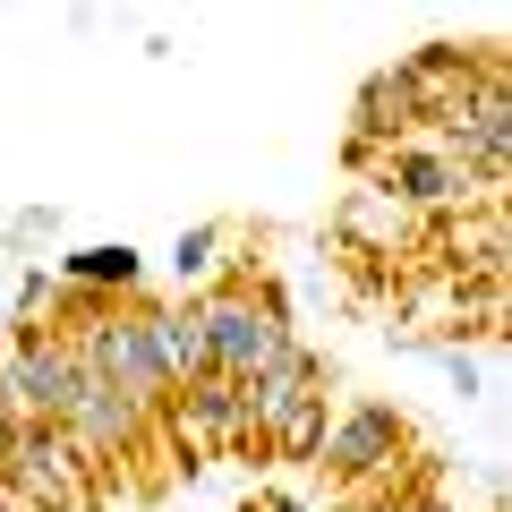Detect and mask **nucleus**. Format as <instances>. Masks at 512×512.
Wrapping results in <instances>:
<instances>
[{"instance_id":"nucleus-10","label":"nucleus","mask_w":512,"mask_h":512,"mask_svg":"<svg viewBox=\"0 0 512 512\" xmlns=\"http://www.w3.org/2000/svg\"><path fill=\"white\" fill-rule=\"evenodd\" d=\"M333 239H342L350 256H410V239H419V214H410L393 188L359 180L342 197V214H333Z\"/></svg>"},{"instance_id":"nucleus-6","label":"nucleus","mask_w":512,"mask_h":512,"mask_svg":"<svg viewBox=\"0 0 512 512\" xmlns=\"http://www.w3.org/2000/svg\"><path fill=\"white\" fill-rule=\"evenodd\" d=\"M0 495H26L35 512H77L86 461H77V444L52 419H18L9 427V453H0Z\"/></svg>"},{"instance_id":"nucleus-14","label":"nucleus","mask_w":512,"mask_h":512,"mask_svg":"<svg viewBox=\"0 0 512 512\" xmlns=\"http://www.w3.org/2000/svg\"><path fill=\"white\" fill-rule=\"evenodd\" d=\"M163 265H171V282H180V299H197L205 282L222 274V222H188V231L171 239Z\"/></svg>"},{"instance_id":"nucleus-15","label":"nucleus","mask_w":512,"mask_h":512,"mask_svg":"<svg viewBox=\"0 0 512 512\" xmlns=\"http://www.w3.org/2000/svg\"><path fill=\"white\" fill-rule=\"evenodd\" d=\"M410 350L444 367V384H453L461 402H478V393H495V376H487V367H478V350H470V342H410Z\"/></svg>"},{"instance_id":"nucleus-11","label":"nucleus","mask_w":512,"mask_h":512,"mask_svg":"<svg viewBox=\"0 0 512 512\" xmlns=\"http://www.w3.org/2000/svg\"><path fill=\"white\" fill-rule=\"evenodd\" d=\"M171 419H180V436H197V444H248V436H256L248 393H239V384H222V376L180 384V393H171Z\"/></svg>"},{"instance_id":"nucleus-2","label":"nucleus","mask_w":512,"mask_h":512,"mask_svg":"<svg viewBox=\"0 0 512 512\" xmlns=\"http://www.w3.org/2000/svg\"><path fill=\"white\" fill-rule=\"evenodd\" d=\"M325 384H333V367L316 359L308 342H282L265 376L239 384V393H248V419H256V444H274V453L308 461L316 436H325V419H333V410H325Z\"/></svg>"},{"instance_id":"nucleus-18","label":"nucleus","mask_w":512,"mask_h":512,"mask_svg":"<svg viewBox=\"0 0 512 512\" xmlns=\"http://www.w3.org/2000/svg\"><path fill=\"white\" fill-rule=\"evenodd\" d=\"M9 427H18V419H9V410H0V453H9Z\"/></svg>"},{"instance_id":"nucleus-5","label":"nucleus","mask_w":512,"mask_h":512,"mask_svg":"<svg viewBox=\"0 0 512 512\" xmlns=\"http://www.w3.org/2000/svg\"><path fill=\"white\" fill-rule=\"evenodd\" d=\"M436 146L470 171L478 197L504 188V163H512V86H504V77H478V86L444 111V120H436Z\"/></svg>"},{"instance_id":"nucleus-4","label":"nucleus","mask_w":512,"mask_h":512,"mask_svg":"<svg viewBox=\"0 0 512 512\" xmlns=\"http://www.w3.org/2000/svg\"><path fill=\"white\" fill-rule=\"evenodd\" d=\"M316 453H325V470L342 478V487H376V478L402 470V453H410V419H402L393 402H376V393H359V402H342V410L325 419Z\"/></svg>"},{"instance_id":"nucleus-12","label":"nucleus","mask_w":512,"mask_h":512,"mask_svg":"<svg viewBox=\"0 0 512 512\" xmlns=\"http://www.w3.org/2000/svg\"><path fill=\"white\" fill-rule=\"evenodd\" d=\"M419 120H427V111H419V94H410L402 69H376V77L359 86V103H350V137L376 146V154L402 146V137H419Z\"/></svg>"},{"instance_id":"nucleus-13","label":"nucleus","mask_w":512,"mask_h":512,"mask_svg":"<svg viewBox=\"0 0 512 512\" xmlns=\"http://www.w3.org/2000/svg\"><path fill=\"white\" fill-rule=\"evenodd\" d=\"M52 282H77V291H103V299H146V256L128 248V239H94V248L60 256Z\"/></svg>"},{"instance_id":"nucleus-19","label":"nucleus","mask_w":512,"mask_h":512,"mask_svg":"<svg viewBox=\"0 0 512 512\" xmlns=\"http://www.w3.org/2000/svg\"><path fill=\"white\" fill-rule=\"evenodd\" d=\"M0 504H9V495H0Z\"/></svg>"},{"instance_id":"nucleus-9","label":"nucleus","mask_w":512,"mask_h":512,"mask_svg":"<svg viewBox=\"0 0 512 512\" xmlns=\"http://www.w3.org/2000/svg\"><path fill=\"white\" fill-rule=\"evenodd\" d=\"M376 188H393V197L410 205V214H444V205H470V171L453 163V154L436 146V137H402V146H384L376 163Z\"/></svg>"},{"instance_id":"nucleus-16","label":"nucleus","mask_w":512,"mask_h":512,"mask_svg":"<svg viewBox=\"0 0 512 512\" xmlns=\"http://www.w3.org/2000/svg\"><path fill=\"white\" fill-rule=\"evenodd\" d=\"M367 512H444V504H436V495H376Z\"/></svg>"},{"instance_id":"nucleus-7","label":"nucleus","mask_w":512,"mask_h":512,"mask_svg":"<svg viewBox=\"0 0 512 512\" xmlns=\"http://www.w3.org/2000/svg\"><path fill=\"white\" fill-rule=\"evenodd\" d=\"M69 393H77V350L60 342V333H43V325H18V350L0 359V410L60 427Z\"/></svg>"},{"instance_id":"nucleus-8","label":"nucleus","mask_w":512,"mask_h":512,"mask_svg":"<svg viewBox=\"0 0 512 512\" xmlns=\"http://www.w3.org/2000/svg\"><path fill=\"white\" fill-rule=\"evenodd\" d=\"M60 436L77 444V461H128L146 444V410L120 402V393L77 359V393H69V410H60Z\"/></svg>"},{"instance_id":"nucleus-17","label":"nucleus","mask_w":512,"mask_h":512,"mask_svg":"<svg viewBox=\"0 0 512 512\" xmlns=\"http://www.w3.org/2000/svg\"><path fill=\"white\" fill-rule=\"evenodd\" d=\"M256 512H316L308 495H291V487H274V495H256Z\"/></svg>"},{"instance_id":"nucleus-3","label":"nucleus","mask_w":512,"mask_h":512,"mask_svg":"<svg viewBox=\"0 0 512 512\" xmlns=\"http://www.w3.org/2000/svg\"><path fill=\"white\" fill-rule=\"evenodd\" d=\"M69 350L111 384V393H120V402L146 410V419H154V410H171L163 350H154V333H146V299H120V308H111V325H94L86 342H69Z\"/></svg>"},{"instance_id":"nucleus-1","label":"nucleus","mask_w":512,"mask_h":512,"mask_svg":"<svg viewBox=\"0 0 512 512\" xmlns=\"http://www.w3.org/2000/svg\"><path fill=\"white\" fill-rule=\"evenodd\" d=\"M188 308H197V333H205V367H214L222 384L265 376L274 350L299 342V333H291V308H282L274 282H205Z\"/></svg>"}]
</instances>
